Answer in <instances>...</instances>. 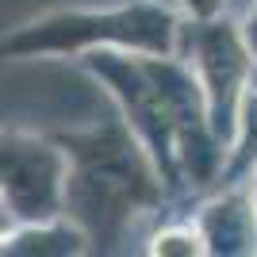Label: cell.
I'll return each mask as SVG.
<instances>
[]
</instances>
